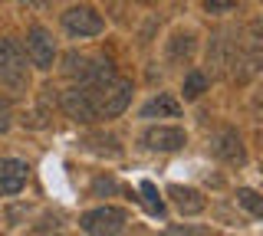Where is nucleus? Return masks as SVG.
I'll return each mask as SVG.
<instances>
[{"mask_svg": "<svg viewBox=\"0 0 263 236\" xmlns=\"http://www.w3.org/2000/svg\"><path fill=\"white\" fill-rule=\"evenodd\" d=\"M86 89H89V95H92V102H96V115L99 118H119L132 102V79H125V76H112L109 82L86 85Z\"/></svg>", "mask_w": 263, "mask_h": 236, "instance_id": "1", "label": "nucleus"}, {"mask_svg": "<svg viewBox=\"0 0 263 236\" xmlns=\"http://www.w3.org/2000/svg\"><path fill=\"white\" fill-rule=\"evenodd\" d=\"M0 82L10 89H27L30 85V69L27 56L13 39H0Z\"/></svg>", "mask_w": 263, "mask_h": 236, "instance_id": "2", "label": "nucleus"}, {"mask_svg": "<svg viewBox=\"0 0 263 236\" xmlns=\"http://www.w3.org/2000/svg\"><path fill=\"white\" fill-rule=\"evenodd\" d=\"M208 62L220 76H237V66H243V56H240V46L230 39V30H220V33L211 39Z\"/></svg>", "mask_w": 263, "mask_h": 236, "instance_id": "3", "label": "nucleus"}, {"mask_svg": "<svg viewBox=\"0 0 263 236\" xmlns=\"http://www.w3.org/2000/svg\"><path fill=\"white\" fill-rule=\"evenodd\" d=\"M125 223H128V217H125V210H119V207H96V210H89V213H82V220H79V226L92 236L122 233Z\"/></svg>", "mask_w": 263, "mask_h": 236, "instance_id": "4", "label": "nucleus"}, {"mask_svg": "<svg viewBox=\"0 0 263 236\" xmlns=\"http://www.w3.org/2000/svg\"><path fill=\"white\" fill-rule=\"evenodd\" d=\"M63 112L69 115L72 121H79V125H89V121H99L96 115V102H92V95H89V89L86 85H72V89H66L63 92Z\"/></svg>", "mask_w": 263, "mask_h": 236, "instance_id": "5", "label": "nucleus"}, {"mask_svg": "<svg viewBox=\"0 0 263 236\" xmlns=\"http://www.w3.org/2000/svg\"><path fill=\"white\" fill-rule=\"evenodd\" d=\"M63 27L72 36H99L105 30V20L99 17L92 7H69L63 13Z\"/></svg>", "mask_w": 263, "mask_h": 236, "instance_id": "6", "label": "nucleus"}, {"mask_svg": "<svg viewBox=\"0 0 263 236\" xmlns=\"http://www.w3.org/2000/svg\"><path fill=\"white\" fill-rule=\"evenodd\" d=\"M142 141H145L148 151L168 154V151H181V148H184V144H187V135H184V128H178V125H152L142 135Z\"/></svg>", "mask_w": 263, "mask_h": 236, "instance_id": "7", "label": "nucleus"}, {"mask_svg": "<svg viewBox=\"0 0 263 236\" xmlns=\"http://www.w3.org/2000/svg\"><path fill=\"white\" fill-rule=\"evenodd\" d=\"M27 56H30V62L36 69H53L56 43H53V36H49L43 27H30L27 30Z\"/></svg>", "mask_w": 263, "mask_h": 236, "instance_id": "8", "label": "nucleus"}, {"mask_svg": "<svg viewBox=\"0 0 263 236\" xmlns=\"http://www.w3.org/2000/svg\"><path fill=\"white\" fill-rule=\"evenodd\" d=\"M211 151H214V158H220L224 164H237V167H240L243 161H247L243 144H240V135H237L234 128H224L220 135H214Z\"/></svg>", "mask_w": 263, "mask_h": 236, "instance_id": "9", "label": "nucleus"}, {"mask_svg": "<svg viewBox=\"0 0 263 236\" xmlns=\"http://www.w3.org/2000/svg\"><path fill=\"white\" fill-rule=\"evenodd\" d=\"M30 167L16 158H0V194H20L27 187Z\"/></svg>", "mask_w": 263, "mask_h": 236, "instance_id": "10", "label": "nucleus"}, {"mask_svg": "<svg viewBox=\"0 0 263 236\" xmlns=\"http://www.w3.org/2000/svg\"><path fill=\"white\" fill-rule=\"evenodd\" d=\"M168 197L175 200V207L181 210L184 217H194V213H201L208 203H204V197L194 190V187H181V184H171L168 187Z\"/></svg>", "mask_w": 263, "mask_h": 236, "instance_id": "11", "label": "nucleus"}, {"mask_svg": "<svg viewBox=\"0 0 263 236\" xmlns=\"http://www.w3.org/2000/svg\"><path fill=\"white\" fill-rule=\"evenodd\" d=\"M178 115H181V102L175 95H168V92L155 95V99L145 102V109H142V118H178Z\"/></svg>", "mask_w": 263, "mask_h": 236, "instance_id": "12", "label": "nucleus"}, {"mask_svg": "<svg viewBox=\"0 0 263 236\" xmlns=\"http://www.w3.org/2000/svg\"><path fill=\"white\" fill-rule=\"evenodd\" d=\"M181 92H184V99L187 102H197L201 99L204 92H208V76H204V72H187L184 76V82H181Z\"/></svg>", "mask_w": 263, "mask_h": 236, "instance_id": "13", "label": "nucleus"}, {"mask_svg": "<svg viewBox=\"0 0 263 236\" xmlns=\"http://www.w3.org/2000/svg\"><path fill=\"white\" fill-rule=\"evenodd\" d=\"M89 62H92L89 56L66 53V56H63V72H66L69 79H79V82H82V79H86V72H89Z\"/></svg>", "mask_w": 263, "mask_h": 236, "instance_id": "14", "label": "nucleus"}, {"mask_svg": "<svg viewBox=\"0 0 263 236\" xmlns=\"http://www.w3.org/2000/svg\"><path fill=\"white\" fill-rule=\"evenodd\" d=\"M191 53H194V39L187 36V33H175V36H171V43H168V59L171 62L187 59Z\"/></svg>", "mask_w": 263, "mask_h": 236, "instance_id": "15", "label": "nucleus"}, {"mask_svg": "<svg viewBox=\"0 0 263 236\" xmlns=\"http://www.w3.org/2000/svg\"><path fill=\"white\" fill-rule=\"evenodd\" d=\"M237 203H240L250 217H263V197L253 187H240V190H237Z\"/></svg>", "mask_w": 263, "mask_h": 236, "instance_id": "16", "label": "nucleus"}, {"mask_svg": "<svg viewBox=\"0 0 263 236\" xmlns=\"http://www.w3.org/2000/svg\"><path fill=\"white\" fill-rule=\"evenodd\" d=\"M142 194H145V207L152 210L155 217H164V200L158 197V187L152 181H142Z\"/></svg>", "mask_w": 263, "mask_h": 236, "instance_id": "17", "label": "nucleus"}, {"mask_svg": "<svg viewBox=\"0 0 263 236\" xmlns=\"http://www.w3.org/2000/svg\"><path fill=\"white\" fill-rule=\"evenodd\" d=\"M10 125H13V112H10V105L0 99V135L10 132Z\"/></svg>", "mask_w": 263, "mask_h": 236, "instance_id": "18", "label": "nucleus"}, {"mask_svg": "<svg viewBox=\"0 0 263 236\" xmlns=\"http://www.w3.org/2000/svg\"><path fill=\"white\" fill-rule=\"evenodd\" d=\"M208 13H230L234 10V0H204Z\"/></svg>", "mask_w": 263, "mask_h": 236, "instance_id": "19", "label": "nucleus"}, {"mask_svg": "<svg viewBox=\"0 0 263 236\" xmlns=\"http://www.w3.org/2000/svg\"><path fill=\"white\" fill-rule=\"evenodd\" d=\"M168 233H208V230H197V226H171Z\"/></svg>", "mask_w": 263, "mask_h": 236, "instance_id": "20", "label": "nucleus"}, {"mask_svg": "<svg viewBox=\"0 0 263 236\" xmlns=\"http://www.w3.org/2000/svg\"><path fill=\"white\" fill-rule=\"evenodd\" d=\"M20 4H30V7H43L46 0H20Z\"/></svg>", "mask_w": 263, "mask_h": 236, "instance_id": "21", "label": "nucleus"}]
</instances>
